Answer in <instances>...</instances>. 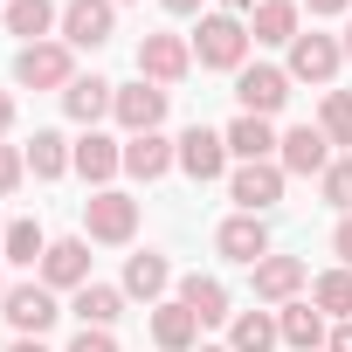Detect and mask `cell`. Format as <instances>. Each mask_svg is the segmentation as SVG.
Segmentation results:
<instances>
[{
	"label": "cell",
	"instance_id": "6da1fadb",
	"mask_svg": "<svg viewBox=\"0 0 352 352\" xmlns=\"http://www.w3.org/2000/svg\"><path fill=\"white\" fill-rule=\"evenodd\" d=\"M242 56H249V21H235V14H201V28H194V63L242 76Z\"/></svg>",
	"mask_w": 352,
	"mask_h": 352
},
{
	"label": "cell",
	"instance_id": "5b68a950",
	"mask_svg": "<svg viewBox=\"0 0 352 352\" xmlns=\"http://www.w3.org/2000/svg\"><path fill=\"white\" fill-rule=\"evenodd\" d=\"M228 201L242 214H270L283 201V166L276 159H256V166H235V180H228Z\"/></svg>",
	"mask_w": 352,
	"mask_h": 352
},
{
	"label": "cell",
	"instance_id": "d6986e66",
	"mask_svg": "<svg viewBox=\"0 0 352 352\" xmlns=\"http://www.w3.org/2000/svg\"><path fill=\"white\" fill-rule=\"evenodd\" d=\"M221 138H228V152H235L242 166H256V159H270V152L283 145V138L270 131V118H249V111H242V118H235V124H228Z\"/></svg>",
	"mask_w": 352,
	"mask_h": 352
},
{
	"label": "cell",
	"instance_id": "7c38bea8",
	"mask_svg": "<svg viewBox=\"0 0 352 352\" xmlns=\"http://www.w3.org/2000/svg\"><path fill=\"white\" fill-rule=\"evenodd\" d=\"M42 283L49 290H83L90 283V235H63L42 256Z\"/></svg>",
	"mask_w": 352,
	"mask_h": 352
},
{
	"label": "cell",
	"instance_id": "7bdbcfd3",
	"mask_svg": "<svg viewBox=\"0 0 352 352\" xmlns=\"http://www.w3.org/2000/svg\"><path fill=\"white\" fill-rule=\"evenodd\" d=\"M345 56H352V28H345Z\"/></svg>",
	"mask_w": 352,
	"mask_h": 352
},
{
	"label": "cell",
	"instance_id": "836d02e7",
	"mask_svg": "<svg viewBox=\"0 0 352 352\" xmlns=\"http://www.w3.org/2000/svg\"><path fill=\"white\" fill-rule=\"evenodd\" d=\"M69 352H118V338H111V331H97V324H83V331L69 338Z\"/></svg>",
	"mask_w": 352,
	"mask_h": 352
},
{
	"label": "cell",
	"instance_id": "d4e9b609",
	"mask_svg": "<svg viewBox=\"0 0 352 352\" xmlns=\"http://www.w3.org/2000/svg\"><path fill=\"white\" fill-rule=\"evenodd\" d=\"M21 159H28L35 180H63V173H69V138H63V131H35V138L21 145Z\"/></svg>",
	"mask_w": 352,
	"mask_h": 352
},
{
	"label": "cell",
	"instance_id": "603a6c76",
	"mask_svg": "<svg viewBox=\"0 0 352 352\" xmlns=\"http://www.w3.org/2000/svg\"><path fill=\"white\" fill-rule=\"evenodd\" d=\"M180 304H187L201 324H221V318H228V290H221V276H201V270L180 276Z\"/></svg>",
	"mask_w": 352,
	"mask_h": 352
},
{
	"label": "cell",
	"instance_id": "83f0119b",
	"mask_svg": "<svg viewBox=\"0 0 352 352\" xmlns=\"http://www.w3.org/2000/svg\"><path fill=\"white\" fill-rule=\"evenodd\" d=\"M8 263H21V270H35L42 256H49V235H42V221H8Z\"/></svg>",
	"mask_w": 352,
	"mask_h": 352
},
{
	"label": "cell",
	"instance_id": "f546056e",
	"mask_svg": "<svg viewBox=\"0 0 352 352\" xmlns=\"http://www.w3.org/2000/svg\"><path fill=\"white\" fill-rule=\"evenodd\" d=\"M311 304L331 311V318L345 324V318H352V270H324V276L311 283Z\"/></svg>",
	"mask_w": 352,
	"mask_h": 352
},
{
	"label": "cell",
	"instance_id": "4dcf8cb0",
	"mask_svg": "<svg viewBox=\"0 0 352 352\" xmlns=\"http://www.w3.org/2000/svg\"><path fill=\"white\" fill-rule=\"evenodd\" d=\"M318 131H324L331 145H352V90H324V104H318Z\"/></svg>",
	"mask_w": 352,
	"mask_h": 352
},
{
	"label": "cell",
	"instance_id": "9a60e30c",
	"mask_svg": "<svg viewBox=\"0 0 352 352\" xmlns=\"http://www.w3.org/2000/svg\"><path fill=\"white\" fill-rule=\"evenodd\" d=\"M173 166H180V145H173V138H159V131L124 138V173H131V180H166Z\"/></svg>",
	"mask_w": 352,
	"mask_h": 352
},
{
	"label": "cell",
	"instance_id": "1f68e13d",
	"mask_svg": "<svg viewBox=\"0 0 352 352\" xmlns=\"http://www.w3.org/2000/svg\"><path fill=\"white\" fill-rule=\"evenodd\" d=\"M318 194H324V201H331L338 214H352V159H331V166H324Z\"/></svg>",
	"mask_w": 352,
	"mask_h": 352
},
{
	"label": "cell",
	"instance_id": "277c9868",
	"mask_svg": "<svg viewBox=\"0 0 352 352\" xmlns=\"http://www.w3.org/2000/svg\"><path fill=\"white\" fill-rule=\"evenodd\" d=\"M187 69H194V42H180V35H145L138 42V76L145 83L173 90V83H187Z\"/></svg>",
	"mask_w": 352,
	"mask_h": 352
},
{
	"label": "cell",
	"instance_id": "3957f363",
	"mask_svg": "<svg viewBox=\"0 0 352 352\" xmlns=\"http://www.w3.org/2000/svg\"><path fill=\"white\" fill-rule=\"evenodd\" d=\"M14 83L28 90H69L76 83V63H69V42H35L14 56Z\"/></svg>",
	"mask_w": 352,
	"mask_h": 352
},
{
	"label": "cell",
	"instance_id": "d6a6232c",
	"mask_svg": "<svg viewBox=\"0 0 352 352\" xmlns=\"http://www.w3.org/2000/svg\"><path fill=\"white\" fill-rule=\"evenodd\" d=\"M21 180H28V159H21V145H0V201H8Z\"/></svg>",
	"mask_w": 352,
	"mask_h": 352
},
{
	"label": "cell",
	"instance_id": "30bf717a",
	"mask_svg": "<svg viewBox=\"0 0 352 352\" xmlns=\"http://www.w3.org/2000/svg\"><path fill=\"white\" fill-rule=\"evenodd\" d=\"M338 63H345V42H331V35H297L290 42V83H331Z\"/></svg>",
	"mask_w": 352,
	"mask_h": 352
},
{
	"label": "cell",
	"instance_id": "ab89813d",
	"mask_svg": "<svg viewBox=\"0 0 352 352\" xmlns=\"http://www.w3.org/2000/svg\"><path fill=\"white\" fill-rule=\"evenodd\" d=\"M8 352H49V345H42V338H14Z\"/></svg>",
	"mask_w": 352,
	"mask_h": 352
},
{
	"label": "cell",
	"instance_id": "4316f807",
	"mask_svg": "<svg viewBox=\"0 0 352 352\" xmlns=\"http://www.w3.org/2000/svg\"><path fill=\"white\" fill-rule=\"evenodd\" d=\"M69 311H76L83 324H97V331H111V324H118V311H124V290H111V283H83Z\"/></svg>",
	"mask_w": 352,
	"mask_h": 352
},
{
	"label": "cell",
	"instance_id": "e0dca14e",
	"mask_svg": "<svg viewBox=\"0 0 352 352\" xmlns=\"http://www.w3.org/2000/svg\"><path fill=\"white\" fill-rule=\"evenodd\" d=\"M304 276H311V270H304L297 256H263V263H256V297H263V304H290V297L304 290Z\"/></svg>",
	"mask_w": 352,
	"mask_h": 352
},
{
	"label": "cell",
	"instance_id": "484cf974",
	"mask_svg": "<svg viewBox=\"0 0 352 352\" xmlns=\"http://www.w3.org/2000/svg\"><path fill=\"white\" fill-rule=\"evenodd\" d=\"M276 331H283V345H297V352H318V345H324V311H318V304H283Z\"/></svg>",
	"mask_w": 352,
	"mask_h": 352
},
{
	"label": "cell",
	"instance_id": "44dd1931",
	"mask_svg": "<svg viewBox=\"0 0 352 352\" xmlns=\"http://www.w3.org/2000/svg\"><path fill=\"white\" fill-rule=\"evenodd\" d=\"M111 97H118V83H104V76H76V83L63 90V111H69L76 124H97V118L111 111Z\"/></svg>",
	"mask_w": 352,
	"mask_h": 352
},
{
	"label": "cell",
	"instance_id": "b9f144b4",
	"mask_svg": "<svg viewBox=\"0 0 352 352\" xmlns=\"http://www.w3.org/2000/svg\"><path fill=\"white\" fill-rule=\"evenodd\" d=\"M201 352H228V345H201Z\"/></svg>",
	"mask_w": 352,
	"mask_h": 352
},
{
	"label": "cell",
	"instance_id": "60d3db41",
	"mask_svg": "<svg viewBox=\"0 0 352 352\" xmlns=\"http://www.w3.org/2000/svg\"><path fill=\"white\" fill-rule=\"evenodd\" d=\"M221 8H256V0H221Z\"/></svg>",
	"mask_w": 352,
	"mask_h": 352
},
{
	"label": "cell",
	"instance_id": "7a4b0ae2",
	"mask_svg": "<svg viewBox=\"0 0 352 352\" xmlns=\"http://www.w3.org/2000/svg\"><path fill=\"white\" fill-rule=\"evenodd\" d=\"M83 228H90V242H131L138 235V201L131 194H118V187H104V194H90L83 201Z\"/></svg>",
	"mask_w": 352,
	"mask_h": 352
},
{
	"label": "cell",
	"instance_id": "ac0fdd59",
	"mask_svg": "<svg viewBox=\"0 0 352 352\" xmlns=\"http://www.w3.org/2000/svg\"><path fill=\"white\" fill-rule=\"evenodd\" d=\"M194 338H201V318H194V311H187L180 297L152 311V345H159V352H187Z\"/></svg>",
	"mask_w": 352,
	"mask_h": 352
},
{
	"label": "cell",
	"instance_id": "f35d334b",
	"mask_svg": "<svg viewBox=\"0 0 352 352\" xmlns=\"http://www.w3.org/2000/svg\"><path fill=\"white\" fill-rule=\"evenodd\" d=\"M166 14H201V0H166Z\"/></svg>",
	"mask_w": 352,
	"mask_h": 352
},
{
	"label": "cell",
	"instance_id": "ba28073f",
	"mask_svg": "<svg viewBox=\"0 0 352 352\" xmlns=\"http://www.w3.org/2000/svg\"><path fill=\"white\" fill-rule=\"evenodd\" d=\"M118 28V0H69L63 8V42L69 49H104Z\"/></svg>",
	"mask_w": 352,
	"mask_h": 352
},
{
	"label": "cell",
	"instance_id": "8fae6325",
	"mask_svg": "<svg viewBox=\"0 0 352 352\" xmlns=\"http://www.w3.org/2000/svg\"><path fill=\"white\" fill-rule=\"evenodd\" d=\"M111 118H118L131 138H138V131H159V118H166V90L138 76V83H124V90L111 97Z\"/></svg>",
	"mask_w": 352,
	"mask_h": 352
},
{
	"label": "cell",
	"instance_id": "8992f818",
	"mask_svg": "<svg viewBox=\"0 0 352 352\" xmlns=\"http://www.w3.org/2000/svg\"><path fill=\"white\" fill-rule=\"evenodd\" d=\"M0 311H8V324L21 331V338H42L63 311H56V290L49 283H14L8 297H0Z\"/></svg>",
	"mask_w": 352,
	"mask_h": 352
},
{
	"label": "cell",
	"instance_id": "7402d4cb",
	"mask_svg": "<svg viewBox=\"0 0 352 352\" xmlns=\"http://www.w3.org/2000/svg\"><path fill=\"white\" fill-rule=\"evenodd\" d=\"M124 290H131V297H145V304H159V297L173 290V263H166V256H152V249H145V256H131V263H124Z\"/></svg>",
	"mask_w": 352,
	"mask_h": 352
},
{
	"label": "cell",
	"instance_id": "5bb4252c",
	"mask_svg": "<svg viewBox=\"0 0 352 352\" xmlns=\"http://www.w3.org/2000/svg\"><path fill=\"white\" fill-rule=\"evenodd\" d=\"M214 249H221L228 263H249V270H256V263L270 256V228H263V214H228V221L214 228Z\"/></svg>",
	"mask_w": 352,
	"mask_h": 352
},
{
	"label": "cell",
	"instance_id": "f6af8a7d",
	"mask_svg": "<svg viewBox=\"0 0 352 352\" xmlns=\"http://www.w3.org/2000/svg\"><path fill=\"white\" fill-rule=\"evenodd\" d=\"M0 297H8V283H0Z\"/></svg>",
	"mask_w": 352,
	"mask_h": 352
},
{
	"label": "cell",
	"instance_id": "9c48e42d",
	"mask_svg": "<svg viewBox=\"0 0 352 352\" xmlns=\"http://www.w3.org/2000/svg\"><path fill=\"white\" fill-rule=\"evenodd\" d=\"M276 166H283V173H304V180H311V173L324 180V166H331V138H324L318 124H290L283 145H276Z\"/></svg>",
	"mask_w": 352,
	"mask_h": 352
},
{
	"label": "cell",
	"instance_id": "8d00e7d4",
	"mask_svg": "<svg viewBox=\"0 0 352 352\" xmlns=\"http://www.w3.org/2000/svg\"><path fill=\"white\" fill-rule=\"evenodd\" d=\"M8 124H14V97L0 90V138H8Z\"/></svg>",
	"mask_w": 352,
	"mask_h": 352
},
{
	"label": "cell",
	"instance_id": "ffe728a7",
	"mask_svg": "<svg viewBox=\"0 0 352 352\" xmlns=\"http://www.w3.org/2000/svg\"><path fill=\"white\" fill-rule=\"evenodd\" d=\"M249 42H297V0H256L249 8Z\"/></svg>",
	"mask_w": 352,
	"mask_h": 352
},
{
	"label": "cell",
	"instance_id": "cb8c5ba5",
	"mask_svg": "<svg viewBox=\"0 0 352 352\" xmlns=\"http://www.w3.org/2000/svg\"><path fill=\"white\" fill-rule=\"evenodd\" d=\"M63 14H56V0H8V35H21L28 49L35 42H49V28H56Z\"/></svg>",
	"mask_w": 352,
	"mask_h": 352
},
{
	"label": "cell",
	"instance_id": "ee69618b",
	"mask_svg": "<svg viewBox=\"0 0 352 352\" xmlns=\"http://www.w3.org/2000/svg\"><path fill=\"white\" fill-rule=\"evenodd\" d=\"M0 242H8V221H0Z\"/></svg>",
	"mask_w": 352,
	"mask_h": 352
},
{
	"label": "cell",
	"instance_id": "e575fe53",
	"mask_svg": "<svg viewBox=\"0 0 352 352\" xmlns=\"http://www.w3.org/2000/svg\"><path fill=\"white\" fill-rule=\"evenodd\" d=\"M331 249H338V256H345V270H352V214L338 221V235H331Z\"/></svg>",
	"mask_w": 352,
	"mask_h": 352
},
{
	"label": "cell",
	"instance_id": "52a82bcc",
	"mask_svg": "<svg viewBox=\"0 0 352 352\" xmlns=\"http://www.w3.org/2000/svg\"><path fill=\"white\" fill-rule=\"evenodd\" d=\"M235 97H242V111H249V118H276V111L290 104V69L249 63V69L235 76Z\"/></svg>",
	"mask_w": 352,
	"mask_h": 352
},
{
	"label": "cell",
	"instance_id": "74e56055",
	"mask_svg": "<svg viewBox=\"0 0 352 352\" xmlns=\"http://www.w3.org/2000/svg\"><path fill=\"white\" fill-rule=\"evenodd\" d=\"M311 14H345V0H304Z\"/></svg>",
	"mask_w": 352,
	"mask_h": 352
},
{
	"label": "cell",
	"instance_id": "d590c367",
	"mask_svg": "<svg viewBox=\"0 0 352 352\" xmlns=\"http://www.w3.org/2000/svg\"><path fill=\"white\" fill-rule=\"evenodd\" d=\"M324 345H331V352H352V318H345V324H338V331H331Z\"/></svg>",
	"mask_w": 352,
	"mask_h": 352
},
{
	"label": "cell",
	"instance_id": "4fadbf2b",
	"mask_svg": "<svg viewBox=\"0 0 352 352\" xmlns=\"http://www.w3.org/2000/svg\"><path fill=\"white\" fill-rule=\"evenodd\" d=\"M180 173H187V180H221V173H228V138L221 131H208V124H194L187 138H180Z\"/></svg>",
	"mask_w": 352,
	"mask_h": 352
},
{
	"label": "cell",
	"instance_id": "2e32d148",
	"mask_svg": "<svg viewBox=\"0 0 352 352\" xmlns=\"http://www.w3.org/2000/svg\"><path fill=\"white\" fill-rule=\"evenodd\" d=\"M69 166H76V173H83V180H90V187H97V194H104V180H111V173H118V166H124V145H111V138H104V131H83V138H76V145H69Z\"/></svg>",
	"mask_w": 352,
	"mask_h": 352
},
{
	"label": "cell",
	"instance_id": "f1b7e54d",
	"mask_svg": "<svg viewBox=\"0 0 352 352\" xmlns=\"http://www.w3.org/2000/svg\"><path fill=\"white\" fill-rule=\"evenodd\" d=\"M283 331H276V318L270 311H242L235 318V338H228V352H270Z\"/></svg>",
	"mask_w": 352,
	"mask_h": 352
}]
</instances>
